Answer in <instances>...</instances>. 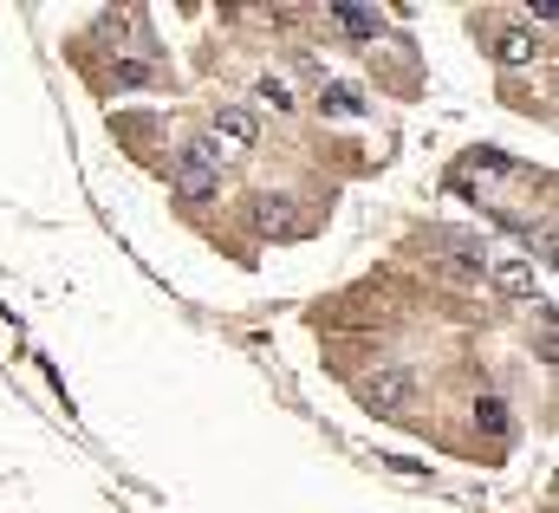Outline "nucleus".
I'll use <instances>...</instances> for the list:
<instances>
[{
  "label": "nucleus",
  "mask_w": 559,
  "mask_h": 513,
  "mask_svg": "<svg viewBox=\"0 0 559 513\" xmlns=\"http://www.w3.org/2000/svg\"><path fill=\"white\" fill-rule=\"evenodd\" d=\"M169 189H176L182 202H209V195L222 189V163H215V150H209V136H189V143L176 150V169H169Z\"/></svg>",
  "instance_id": "f257e3e1"
},
{
  "label": "nucleus",
  "mask_w": 559,
  "mask_h": 513,
  "mask_svg": "<svg viewBox=\"0 0 559 513\" xmlns=\"http://www.w3.org/2000/svg\"><path fill=\"white\" fill-rule=\"evenodd\" d=\"M417 396H423V378L411 365H384V371L365 378V409H378V416H404Z\"/></svg>",
  "instance_id": "f03ea898"
},
{
  "label": "nucleus",
  "mask_w": 559,
  "mask_h": 513,
  "mask_svg": "<svg viewBox=\"0 0 559 513\" xmlns=\"http://www.w3.org/2000/svg\"><path fill=\"white\" fill-rule=\"evenodd\" d=\"M215 136H222V143H209V150H215V163H228V156H248V150L261 143V124H254V111L222 105V111H215Z\"/></svg>",
  "instance_id": "7ed1b4c3"
},
{
  "label": "nucleus",
  "mask_w": 559,
  "mask_h": 513,
  "mask_svg": "<svg viewBox=\"0 0 559 513\" xmlns=\"http://www.w3.org/2000/svg\"><path fill=\"white\" fill-rule=\"evenodd\" d=\"M254 228H261V241H293V235H306V208L293 195H261L254 202Z\"/></svg>",
  "instance_id": "20e7f679"
},
{
  "label": "nucleus",
  "mask_w": 559,
  "mask_h": 513,
  "mask_svg": "<svg viewBox=\"0 0 559 513\" xmlns=\"http://www.w3.org/2000/svg\"><path fill=\"white\" fill-rule=\"evenodd\" d=\"M429 266H436L442 279H455V286H481V273H488V260H481V241H442Z\"/></svg>",
  "instance_id": "39448f33"
},
{
  "label": "nucleus",
  "mask_w": 559,
  "mask_h": 513,
  "mask_svg": "<svg viewBox=\"0 0 559 513\" xmlns=\"http://www.w3.org/2000/svg\"><path fill=\"white\" fill-rule=\"evenodd\" d=\"M488 52H495L501 65H534V59H540V33H534V26H495Z\"/></svg>",
  "instance_id": "423d86ee"
},
{
  "label": "nucleus",
  "mask_w": 559,
  "mask_h": 513,
  "mask_svg": "<svg viewBox=\"0 0 559 513\" xmlns=\"http://www.w3.org/2000/svg\"><path fill=\"white\" fill-rule=\"evenodd\" d=\"M325 20H332L345 39H378V33H384V20H378L371 7H345V0H338V7H325Z\"/></svg>",
  "instance_id": "0eeeda50"
},
{
  "label": "nucleus",
  "mask_w": 559,
  "mask_h": 513,
  "mask_svg": "<svg viewBox=\"0 0 559 513\" xmlns=\"http://www.w3.org/2000/svg\"><path fill=\"white\" fill-rule=\"evenodd\" d=\"M488 273H495V286H501L508 299H534V293H540V279H534L527 260H501V266H488Z\"/></svg>",
  "instance_id": "6e6552de"
},
{
  "label": "nucleus",
  "mask_w": 559,
  "mask_h": 513,
  "mask_svg": "<svg viewBox=\"0 0 559 513\" xmlns=\"http://www.w3.org/2000/svg\"><path fill=\"white\" fill-rule=\"evenodd\" d=\"M111 85H118V92H150V85H156V65H150V59H118V65H111Z\"/></svg>",
  "instance_id": "1a4fd4ad"
},
{
  "label": "nucleus",
  "mask_w": 559,
  "mask_h": 513,
  "mask_svg": "<svg viewBox=\"0 0 559 513\" xmlns=\"http://www.w3.org/2000/svg\"><path fill=\"white\" fill-rule=\"evenodd\" d=\"M475 422H481L488 436H508V429H514V416H508L501 396H475Z\"/></svg>",
  "instance_id": "9d476101"
},
{
  "label": "nucleus",
  "mask_w": 559,
  "mask_h": 513,
  "mask_svg": "<svg viewBox=\"0 0 559 513\" xmlns=\"http://www.w3.org/2000/svg\"><path fill=\"white\" fill-rule=\"evenodd\" d=\"M254 98H261V105H274V111H293V85H286V79H274V72L254 85Z\"/></svg>",
  "instance_id": "9b49d317"
},
{
  "label": "nucleus",
  "mask_w": 559,
  "mask_h": 513,
  "mask_svg": "<svg viewBox=\"0 0 559 513\" xmlns=\"http://www.w3.org/2000/svg\"><path fill=\"white\" fill-rule=\"evenodd\" d=\"M319 111H332V118H358L365 98H358V92H319Z\"/></svg>",
  "instance_id": "f8f14e48"
}]
</instances>
